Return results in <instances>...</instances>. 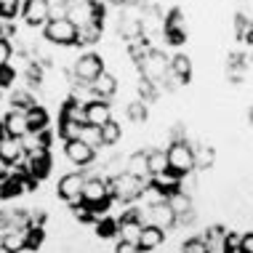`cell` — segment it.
I'll return each instance as SVG.
<instances>
[{
  "instance_id": "cell-25",
  "label": "cell",
  "mask_w": 253,
  "mask_h": 253,
  "mask_svg": "<svg viewBox=\"0 0 253 253\" xmlns=\"http://www.w3.org/2000/svg\"><path fill=\"white\" fill-rule=\"evenodd\" d=\"M83 128L85 126H80V123L59 118V136H61V141H78L80 136H83Z\"/></svg>"
},
{
  "instance_id": "cell-11",
  "label": "cell",
  "mask_w": 253,
  "mask_h": 253,
  "mask_svg": "<svg viewBox=\"0 0 253 253\" xmlns=\"http://www.w3.org/2000/svg\"><path fill=\"white\" fill-rule=\"evenodd\" d=\"M27 170H30V176L32 179H38V181H43L45 176L51 173V155H48V149L45 147H38V149H32V152H27Z\"/></svg>"
},
{
  "instance_id": "cell-17",
  "label": "cell",
  "mask_w": 253,
  "mask_h": 253,
  "mask_svg": "<svg viewBox=\"0 0 253 253\" xmlns=\"http://www.w3.org/2000/svg\"><path fill=\"white\" fill-rule=\"evenodd\" d=\"M126 173L136 176V179H144L149 181V152H133L131 157L126 160Z\"/></svg>"
},
{
  "instance_id": "cell-6",
  "label": "cell",
  "mask_w": 253,
  "mask_h": 253,
  "mask_svg": "<svg viewBox=\"0 0 253 253\" xmlns=\"http://www.w3.org/2000/svg\"><path fill=\"white\" fill-rule=\"evenodd\" d=\"M101 72H104V59H101L99 53H91V51L83 53V56H78V61H75V67H72L75 83H83V85H91Z\"/></svg>"
},
{
  "instance_id": "cell-16",
  "label": "cell",
  "mask_w": 253,
  "mask_h": 253,
  "mask_svg": "<svg viewBox=\"0 0 253 253\" xmlns=\"http://www.w3.org/2000/svg\"><path fill=\"white\" fill-rule=\"evenodd\" d=\"M0 160L5 163V166H19L22 160H27V152H24V144L19 139H5L0 141Z\"/></svg>"
},
{
  "instance_id": "cell-1",
  "label": "cell",
  "mask_w": 253,
  "mask_h": 253,
  "mask_svg": "<svg viewBox=\"0 0 253 253\" xmlns=\"http://www.w3.org/2000/svg\"><path fill=\"white\" fill-rule=\"evenodd\" d=\"M85 205H91L93 216H104L109 211V203H112V195H109V179H101V176H91L85 179L83 187V197H80Z\"/></svg>"
},
{
  "instance_id": "cell-37",
  "label": "cell",
  "mask_w": 253,
  "mask_h": 253,
  "mask_svg": "<svg viewBox=\"0 0 253 253\" xmlns=\"http://www.w3.org/2000/svg\"><path fill=\"white\" fill-rule=\"evenodd\" d=\"M237 253H253V232L240 235V248H237Z\"/></svg>"
},
{
  "instance_id": "cell-24",
  "label": "cell",
  "mask_w": 253,
  "mask_h": 253,
  "mask_svg": "<svg viewBox=\"0 0 253 253\" xmlns=\"http://www.w3.org/2000/svg\"><path fill=\"white\" fill-rule=\"evenodd\" d=\"M101 40V22H91L85 27H78V45H93Z\"/></svg>"
},
{
  "instance_id": "cell-19",
  "label": "cell",
  "mask_w": 253,
  "mask_h": 253,
  "mask_svg": "<svg viewBox=\"0 0 253 253\" xmlns=\"http://www.w3.org/2000/svg\"><path fill=\"white\" fill-rule=\"evenodd\" d=\"M166 203L170 205V208H173V213L179 216V218H189V216H192V197L184 192V189H176V192H170Z\"/></svg>"
},
{
  "instance_id": "cell-13",
  "label": "cell",
  "mask_w": 253,
  "mask_h": 253,
  "mask_svg": "<svg viewBox=\"0 0 253 253\" xmlns=\"http://www.w3.org/2000/svg\"><path fill=\"white\" fill-rule=\"evenodd\" d=\"M109 120H112V107H109V101H104V99L85 101V126L104 128Z\"/></svg>"
},
{
  "instance_id": "cell-10",
  "label": "cell",
  "mask_w": 253,
  "mask_h": 253,
  "mask_svg": "<svg viewBox=\"0 0 253 253\" xmlns=\"http://www.w3.org/2000/svg\"><path fill=\"white\" fill-rule=\"evenodd\" d=\"M83 187H85V176L83 173H67V176H61L59 184H56V195L72 205V203H78L80 197H83Z\"/></svg>"
},
{
  "instance_id": "cell-31",
  "label": "cell",
  "mask_w": 253,
  "mask_h": 253,
  "mask_svg": "<svg viewBox=\"0 0 253 253\" xmlns=\"http://www.w3.org/2000/svg\"><path fill=\"white\" fill-rule=\"evenodd\" d=\"M22 8H24V0H0V16L8 19V22H11V19L16 16Z\"/></svg>"
},
{
  "instance_id": "cell-29",
  "label": "cell",
  "mask_w": 253,
  "mask_h": 253,
  "mask_svg": "<svg viewBox=\"0 0 253 253\" xmlns=\"http://www.w3.org/2000/svg\"><path fill=\"white\" fill-rule=\"evenodd\" d=\"M96 235L101 237V240H107V237H115V235H118V221H115V218H109V216L96 218Z\"/></svg>"
},
{
  "instance_id": "cell-2",
  "label": "cell",
  "mask_w": 253,
  "mask_h": 253,
  "mask_svg": "<svg viewBox=\"0 0 253 253\" xmlns=\"http://www.w3.org/2000/svg\"><path fill=\"white\" fill-rule=\"evenodd\" d=\"M147 184L149 181L136 179V176L123 170V173L109 176V195H112V200H118V203H131V200H139V197L144 195Z\"/></svg>"
},
{
  "instance_id": "cell-40",
  "label": "cell",
  "mask_w": 253,
  "mask_h": 253,
  "mask_svg": "<svg viewBox=\"0 0 253 253\" xmlns=\"http://www.w3.org/2000/svg\"><path fill=\"white\" fill-rule=\"evenodd\" d=\"M0 253H8V251H3V248H0Z\"/></svg>"
},
{
  "instance_id": "cell-9",
  "label": "cell",
  "mask_w": 253,
  "mask_h": 253,
  "mask_svg": "<svg viewBox=\"0 0 253 253\" xmlns=\"http://www.w3.org/2000/svg\"><path fill=\"white\" fill-rule=\"evenodd\" d=\"M141 232H144V224H141V218H139V211H128L123 218H118V237L123 243L139 245Z\"/></svg>"
},
{
  "instance_id": "cell-32",
  "label": "cell",
  "mask_w": 253,
  "mask_h": 253,
  "mask_svg": "<svg viewBox=\"0 0 253 253\" xmlns=\"http://www.w3.org/2000/svg\"><path fill=\"white\" fill-rule=\"evenodd\" d=\"M72 208V216L78 218V221H96V216H93V211H91V205H85L83 200H78V203H72L70 205Z\"/></svg>"
},
{
  "instance_id": "cell-7",
  "label": "cell",
  "mask_w": 253,
  "mask_h": 253,
  "mask_svg": "<svg viewBox=\"0 0 253 253\" xmlns=\"http://www.w3.org/2000/svg\"><path fill=\"white\" fill-rule=\"evenodd\" d=\"M22 16L30 27H45L51 22V0H24Z\"/></svg>"
},
{
  "instance_id": "cell-36",
  "label": "cell",
  "mask_w": 253,
  "mask_h": 253,
  "mask_svg": "<svg viewBox=\"0 0 253 253\" xmlns=\"http://www.w3.org/2000/svg\"><path fill=\"white\" fill-rule=\"evenodd\" d=\"M11 53H13V45H11L5 38H0V67H8Z\"/></svg>"
},
{
  "instance_id": "cell-4",
  "label": "cell",
  "mask_w": 253,
  "mask_h": 253,
  "mask_svg": "<svg viewBox=\"0 0 253 253\" xmlns=\"http://www.w3.org/2000/svg\"><path fill=\"white\" fill-rule=\"evenodd\" d=\"M43 38L48 40L51 45H61V48H70V45H78V27H75L67 16L51 19V22L43 27Z\"/></svg>"
},
{
  "instance_id": "cell-21",
  "label": "cell",
  "mask_w": 253,
  "mask_h": 253,
  "mask_svg": "<svg viewBox=\"0 0 253 253\" xmlns=\"http://www.w3.org/2000/svg\"><path fill=\"white\" fill-rule=\"evenodd\" d=\"M170 75L179 78V83H189V78H192V59H189L187 53L170 56Z\"/></svg>"
},
{
  "instance_id": "cell-5",
  "label": "cell",
  "mask_w": 253,
  "mask_h": 253,
  "mask_svg": "<svg viewBox=\"0 0 253 253\" xmlns=\"http://www.w3.org/2000/svg\"><path fill=\"white\" fill-rule=\"evenodd\" d=\"M139 67H141V80H149V83H155V85L163 83L166 75L170 72V61L155 48H149L144 56H139Z\"/></svg>"
},
{
  "instance_id": "cell-34",
  "label": "cell",
  "mask_w": 253,
  "mask_h": 253,
  "mask_svg": "<svg viewBox=\"0 0 253 253\" xmlns=\"http://www.w3.org/2000/svg\"><path fill=\"white\" fill-rule=\"evenodd\" d=\"M181 253H211V248L203 237H189V240H184Z\"/></svg>"
},
{
  "instance_id": "cell-38",
  "label": "cell",
  "mask_w": 253,
  "mask_h": 253,
  "mask_svg": "<svg viewBox=\"0 0 253 253\" xmlns=\"http://www.w3.org/2000/svg\"><path fill=\"white\" fill-rule=\"evenodd\" d=\"M115 253H141L139 245H133V243H118V248H115Z\"/></svg>"
},
{
  "instance_id": "cell-14",
  "label": "cell",
  "mask_w": 253,
  "mask_h": 253,
  "mask_svg": "<svg viewBox=\"0 0 253 253\" xmlns=\"http://www.w3.org/2000/svg\"><path fill=\"white\" fill-rule=\"evenodd\" d=\"M64 155H67V160L75 163V166H80V168H85V166H91L93 163V157H96V149L93 147H88L85 141H64Z\"/></svg>"
},
{
  "instance_id": "cell-15",
  "label": "cell",
  "mask_w": 253,
  "mask_h": 253,
  "mask_svg": "<svg viewBox=\"0 0 253 253\" xmlns=\"http://www.w3.org/2000/svg\"><path fill=\"white\" fill-rule=\"evenodd\" d=\"M88 88H91V93H93V99H112L115 96V91H118V78H115V75L112 72H101L99 75V78L96 80H93V83L91 85H88Z\"/></svg>"
},
{
  "instance_id": "cell-27",
  "label": "cell",
  "mask_w": 253,
  "mask_h": 253,
  "mask_svg": "<svg viewBox=\"0 0 253 253\" xmlns=\"http://www.w3.org/2000/svg\"><path fill=\"white\" fill-rule=\"evenodd\" d=\"M120 139H123V128H120V123L109 120L107 126L101 128V144H104V147H115Z\"/></svg>"
},
{
  "instance_id": "cell-26",
  "label": "cell",
  "mask_w": 253,
  "mask_h": 253,
  "mask_svg": "<svg viewBox=\"0 0 253 253\" xmlns=\"http://www.w3.org/2000/svg\"><path fill=\"white\" fill-rule=\"evenodd\" d=\"M216 163V149L211 147V144H200L195 149V170L200 168V170H205V168H211Z\"/></svg>"
},
{
  "instance_id": "cell-39",
  "label": "cell",
  "mask_w": 253,
  "mask_h": 253,
  "mask_svg": "<svg viewBox=\"0 0 253 253\" xmlns=\"http://www.w3.org/2000/svg\"><path fill=\"white\" fill-rule=\"evenodd\" d=\"M109 3H112V5H131L133 0H109Z\"/></svg>"
},
{
  "instance_id": "cell-22",
  "label": "cell",
  "mask_w": 253,
  "mask_h": 253,
  "mask_svg": "<svg viewBox=\"0 0 253 253\" xmlns=\"http://www.w3.org/2000/svg\"><path fill=\"white\" fill-rule=\"evenodd\" d=\"M0 248L8 253H24L27 251V227L16 229V232H5L3 240H0Z\"/></svg>"
},
{
  "instance_id": "cell-18",
  "label": "cell",
  "mask_w": 253,
  "mask_h": 253,
  "mask_svg": "<svg viewBox=\"0 0 253 253\" xmlns=\"http://www.w3.org/2000/svg\"><path fill=\"white\" fill-rule=\"evenodd\" d=\"M166 243V232H163L160 227H144V232H141V240H139V248H141V253H152V251H157L160 245Z\"/></svg>"
},
{
  "instance_id": "cell-23",
  "label": "cell",
  "mask_w": 253,
  "mask_h": 253,
  "mask_svg": "<svg viewBox=\"0 0 253 253\" xmlns=\"http://www.w3.org/2000/svg\"><path fill=\"white\" fill-rule=\"evenodd\" d=\"M27 123H30V133H40L48 128V112H45V107H30L27 109Z\"/></svg>"
},
{
  "instance_id": "cell-20",
  "label": "cell",
  "mask_w": 253,
  "mask_h": 253,
  "mask_svg": "<svg viewBox=\"0 0 253 253\" xmlns=\"http://www.w3.org/2000/svg\"><path fill=\"white\" fill-rule=\"evenodd\" d=\"M168 149H152L149 152V176L152 179H163V176H168Z\"/></svg>"
},
{
  "instance_id": "cell-8",
  "label": "cell",
  "mask_w": 253,
  "mask_h": 253,
  "mask_svg": "<svg viewBox=\"0 0 253 253\" xmlns=\"http://www.w3.org/2000/svg\"><path fill=\"white\" fill-rule=\"evenodd\" d=\"M147 208V227H160L163 232L166 229H173V224L179 221V216L173 213V208L163 200V203H155V205H144Z\"/></svg>"
},
{
  "instance_id": "cell-33",
  "label": "cell",
  "mask_w": 253,
  "mask_h": 253,
  "mask_svg": "<svg viewBox=\"0 0 253 253\" xmlns=\"http://www.w3.org/2000/svg\"><path fill=\"white\" fill-rule=\"evenodd\" d=\"M80 141H85V144H88V147H93V149L104 147V144H101V128L85 126V128H83V136H80Z\"/></svg>"
},
{
  "instance_id": "cell-12",
  "label": "cell",
  "mask_w": 253,
  "mask_h": 253,
  "mask_svg": "<svg viewBox=\"0 0 253 253\" xmlns=\"http://www.w3.org/2000/svg\"><path fill=\"white\" fill-rule=\"evenodd\" d=\"M3 126H5V133H8V139H19L24 141L27 136H30V123H27V112L24 109H8L3 118Z\"/></svg>"
},
{
  "instance_id": "cell-30",
  "label": "cell",
  "mask_w": 253,
  "mask_h": 253,
  "mask_svg": "<svg viewBox=\"0 0 253 253\" xmlns=\"http://www.w3.org/2000/svg\"><path fill=\"white\" fill-rule=\"evenodd\" d=\"M11 107L13 109H30V107H35V99H32V93L30 91H22V88H19V91H13L11 93Z\"/></svg>"
},
{
  "instance_id": "cell-3",
  "label": "cell",
  "mask_w": 253,
  "mask_h": 253,
  "mask_svg": "<svg viewBox=\"0 0 253 253\" xmlns=\"http://www.w3.org/2000/svg\"><path fill=\"white\" fill-rule=\"evenodd\" d=\"M168 173H173L176 179L195 173V147H189L187 139H173L168 147Z\"/></svg>"
},
{
  "instance_id": "cell-28",
  "label": "cell",
  "mask_w": 253,
  "mask_h": 253,
  "mask_svg": "<svg viewBox=\"0 0 253 253\" xmlns=\"http://www.w3.org/2000/svg\"><path fill=\"white\" fill-rule=\"evenodd\" d=\"M147 101L144 99H136V101H128V118L131 123H147Z\"/></svg>"
},
{
  "instance_id": "cell-35",
  "label": "cell",
  "mask_w": 253,
  "mask_h": 253,
  "mask_svg": "<svg viewBox=\"0 0 253 253\" xmlns=\"http://www.w3.org/2000/svg\"><path fill=\"white\" fill-rule=\"evenodd\" d=\"M13 80H16V70H13L11 64L8 67H0V91H3V88H8Z\"/></svg>"
}]
</instances>
